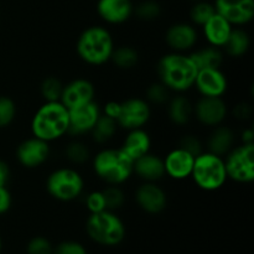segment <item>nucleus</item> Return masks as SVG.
I'll return each mask as SVG.
<instances>
[{
    "instance_id": "1",
    "label": "nucleus",
    "mask_w": 254,
    "mask_h": 254,
    "mask_svg": "<svg viewBox=\"0 0 254 254\" xmlns=\"http://www.w3.org/2000/svg\"><path fill=\"white\" fill-rule=\"evenodd\" d=\"M197 67L191 60L190 55L184 52H173L160 57L156 66L159 82L170 92L185 93L195 84Z\"/></svg>"
},
{
    "instance_id": "2",
    "label": "nucleus",
    "mask_w": 254,
    "mask_h": 254,
    "mask_svg": "<svg viewBox=\"0 0 254 254\" xmlns=\"http://www.w3.org/2000/svg\"><path fill=\"white\" fill-rule=\"evenodd\" d=\"M32 136L51 143L68 134V109L61 102H45L31 119Z\"/></svg>"
},
{
    "instance_id": "3",
    "label": "nucleus",
    "mask_w": 254,
    "mask_h": 254,
    "mask_svg": "<svg viewBox=\"0 0 254 254\" xmlns=\"http://www.w3.org/2000/svg\"><path fill=\"white\" fill-rule=\"evenodd\" d=\"M114 40L111 31L101 25H93L81 32L77 39L76 51L79 59L89 66H102L111 61Z\"/></svg>"
},
{
    "instance_id": "4",
    "label": "nucleus",
    "mask_w": 254,
    "mask_h": 254,
    "mask_svg": "<svg viewBox=\"0 0 254 254\" xmlns=\"http://www.w3.org/2000/svg\"><path fill=\"white\" fill-rule=\"evenodd\" d=\"M133 163L121 148H106L94 155L92 165L99 180L107 185L121 186L133 175Z\"/></svg>"
},
{
    "instance_id": "5",
    "label": "nucleus",
    "mask_w": 254,
    "mask_h": 254,
    "mask_svg": "<svg viewBox=\"0 0 254 254\" xmlns=\"http://www.w3.org/2000/svg\"><path fill=\"white\" fill-rule=\"evenodd\" d=\"M190 178H192L195 185L201 190L207 192L220 190L228 180L225 159L207 150H203L195 158Z\"/></svg>"
},
{
    "instance_id": "6",
    "label": "nucleus",
    "mask_w": 254,
    "mask_h": 254,
    "mask_svg": "<svg viewBox=\"0 0 254 254\" xmlns=\"http://www.w3.org/2000/svg\"><path fill=\"white\" fill-rule=\"evenodd\" d=\"M86 231L93 242L106 247L118 246L126 237V225L114 211L109 210L89 213Z\"/></svg>"
},
{
    "instance_id": "7",
    "label": "nucleus",
    "mask_w": 254,
    "mask_h": 254,
    "mask_svg": "<svg viewBox=\"0 0 254 254\" xmlns=\"http://www.w3.org/2000/svg\"><path fill=\"white\" fill-rule=\"evenodd\" d=\"M49 195L60 202H71L83 193L84 179L76 169L59 168L46 179Z\"/></svg>"
},
{
    "instance_id": "8",
    "label": "nucleus",
    "mask_w": 254,
    "mask_h": 254,
    "mask_svg": "<svg viewBox=\"0 0 254 254\" xmlns=\"http://www.w3.org/2000/svg\"><path fill=\"white\" fill-rule=\"evenodd\" d=\"M223 159L230 180L237 184H251L254 180V144L233 146Z\"/></svg>"
},
{
    "instance_id": "9",
    "label": "nucleus",
    "mask_w": 254,
    "mask_h": 254,
    "mask_svg": "<svg viewBox=\"0 0 254 254\" xmlns=\"http://www.w3.org/2000/svg\"><path fill=\"white\" fill-rule=\"evenodd\" d=\"M151 117V107L145 98L131 97L121 102V113L117 123L118 127L131 130V129L144 128Z\"/></svg>"
},
{
    "instance_id": "10",
    "label": "nucleus",
    "mask_w": 254,
    "mask_h": 254,
    "mask_svg": "<svg viewBox=\"0 0 254 254\" xmlns=\"http://www.w3.org/2000/svg\"><path fill=\"white\" fill-rule=\"evenodd\" d=\"M227 114L228 107L222 97H201L193 107V116L198 123L210 128L223 124Z\"/></svg>"
},
{
    "instance_id": "11",
    "label": "nucleus",
    "mask_w": 254,
    "mask_h": 254,
    "mask_svg": "<svg viewBox=\"0 0 254 254\" xmlns=\"http://www.w3.org/2000/svg\"><path fill=\"white\" fill-rule=\"evenodd\" d=\"M101 114V107L94 101L68 109V134L79 136L91 133Z\"/></svg>"
},
{
    "instance_id": "12",
    "label": "nucleus",
    "mask_w": 254,
    "mask_h": 254,
    "mask_svg": "<svg viewBox=\"0 0 254 254\" xmlns=\"http://www.w3.org/2000/svg\"><path fill=\"white\" fill-rule=\"evenodd\" d=\"M213 5L232 26H245L254 17V0H215Z\"/></svg>"
},
{
    "instance_id": "13",
    "label": "nucleus",
    "mask_w": 254,
    "mask_h": 254,
    "mask_svg": "<svg viewBox=\"0 0 254 254\" xmlns=\"http://www.w3.org/2000/svg\"><path fill=\"white\" fill-rule=\"evenodd\" d=\"M134 198L136 205L149 215H159L168 206L165 190L156 183L143 181V184H140L135 190Z\"/></svg>"
},
{
    "instance_id": "14",
    "label": "nucleus",
    "mask_w": 254,
    "mask_h": 254,
    "mask_svg": "<svg viewBox=\"0 0 254 254\" xmlns=\"http://www.w3.org/2000/svg\"><path fill=\"white\" fill-rule=\"evenodd\" d=\"M50 153V143L36 136H31L19 144L16 149V159L24 168L35 169L46 163Z\"/></svg>"
},
{
    "instance_id": "15",
    "label": "nucleus",
    "mask_w": 254,
    "mask_h": 254,
    "mask_svg": "<svg viewBox=\"0 0 254 254\" xmlns=\"http://www.w3.org/2000/svg\"><path fill=\"white\" fill-rule=\"evenodd\" d=\"M193 87L201 97H223L228 89V79L221 68L198 69Z\"/></svg>"
},
{
    "instance_id": "16",
    "label": "nucleus",
    "mask_w": 254,
    "mask_h": 254,
    "mask_svg": "<svg viewBox=\"0 0 254 254\" xmlns=\"http://www.w3.org/2000/svg\"><path fill=\"white\" fill-rule=\"evenodd\" d=\"M94 96H96V87L89 79L76 78L67 84H64L60 102L67 109H72L91 103L94 101Z\"/></svg>"
},
{
    "instance_id": "17",
    "label": "nucleus",
    "mask_w": 254,
    "mask_h": 254,
    "mask_svg": "<svg viewBox=\"0 0 254 254\" xmlns=\"http://www.w3.org/2000/svg\"><path fill=\"white\" fill-rule=\"evenodd\" d=\"M198 32L195 25L189 22H176L165 32V42L173 52H186L195 47Z\"/></svg>"
},
{
    "instance_id": "18",
    "label": "nucleus",
    "mask_w": 254,
    "mask_h": 254,
    "mask_svg": "<svg viewBox=\"0 0 254 254\" xmlns=\"http://www.w3.org/2000/svg\"><path fill=\"white\" fill-rule=\"evenodd\" d=\"M195 156L181 148H175L169 151L164 158L165 175L176 181L186 180L191 176Z\"/></svg>"
},
{
    "instance_id": "19",
    "label": "nucleus",
    "mask_w": 254,
    "mask_h": 254,
    "mask_svg": "<svg viewBox=\"0 0 254 254\" xmlns=\"http://www.w3.org/2000/svg\"><path fill=\"white\" fill-rule=\"evenodd\" d=\"M97 14L107 24L121 25L134 14V5L131 0H98Z\"/></svg>"
},
{
    "instance_id": "20",
    "label": "nucleus",
    "mask_w": 254,
    "mask_h": 254,
    "mask_svg": "<svg viewBox=\"0 0 254 254\" xmlns=\"http://www.w3.org/2000/svg\"><path fill=\"white\" fill-rule=\"evenodd\" d=\"M133 174L145 183H158L165 176L164 159L149 151L133 163Z\"/></svg>"
},
{
    "instance_id": "21",
    "label": "nucleus",
    "mask_w": 254,
    "mask_h": 254,
    "mask_svg": "<svg viewBox=\"0 0 254 254\" xmlns=\"http://www.w3.org/2000/svg\"><path fill=\"white\" fill-rule=\"evenodd\" d=\"M202 32L208 45L222 49L230 37L233 26L220 14L215 12L207 22L202 25Z\"/></svg>"
},
{
    "instance_id": "22",
    "label": "nucleus",
    "mask_w": 254,
    "mask_h": 254,
    "mask_svg": "<svg viewBox=\"0 0 254 254\" xmlns=\"http://www.w3.org/2000/svg\"><path fill=\"white\" fill-rule=\"evenodd\" d=\"M150 148L151 138L148 131L144 130V128L128 130V134L126 135L121 146L122 150L133 161L148 154L150 151Z\"/></svg>"
},
{
    "instance_id": "23",
    "label": "nucleus",
    "mask_w": 254,
    "mask_h": 254,
    "mask_svg": "<svg viewBox=\"0 0 254 254\" xmlns=\"http://www.w3.org/2000/svg\"><path fill=\"white\" fill-rule=\"evenodd\" d=\"M236 144V134L230 127L217 126L211 131L207 139V151L225 158Z\"/></svg>"
},
{
    "instance_id": "24",
    "label": "nucleus",
    "mask_w": 254,
    "mask_h": 254,
    "mask_svg": "<svg viewBox=\"0 0 254 254\" xmlns=\"http://www.w3.org/2000/svg\"><path fill=\"white\" fill-rule=\"evenodd\" d=\"M193 116V106L183 93L170 97L168 101V117L175 126H185Z\"/></svg>"
},
{
    "instance_id": "25",
    "label": "nucleus",
    "mask_w": 254,
    "mask_h": 254,
    "mask_svg": "<svg viewBox=\"0 0 254 254\" xmlns=\"http://www.w3.org/2000/svg\"><path fill=\"white\" fill-rule=\"evenodd\" d=\"M190 57L197 69L221 68L223 61H225V55H223L222 50L220 47L211 46V45L191 52Z\"/></svg>"
},
{
    "instance_id": "26",
    "label": "nucleus",
    "mask_w": 254,
    "mask_h": 254,
    "mask_svg": "<svg viewBox=\"0 0 254 254\" xmlns=\"http://www.w3.org/2000/svg\"><path fill=\"white\" fill-rule=\"evenodd\" d=\"M251 47V36L242 27H233L230 37L226 41L225 50L226 55L231 57H242L248 52Z\"/></svg>"
},
{
    "instance_id": "27",
    "label": "nucleus",
    "mask_w": 254,
    "mask_h": 254,
    "mask_svg": "<svg viewBox=\"0 0 254 254\" xmlns=\"http://www.w3.org/2000/svg\"><path fill=\"white\" fill-rule=\"evenodd\" d=\"M111 61L114 66L119 69H131L138 64L139 54L133 46L129 45H122V46L114 47L112 52Z\"/></svg>"
},
{
    "instance_id": "28",
    "label": "nucleus",
    "mask_w": 254,
    "mask_h": 254,
    "mask_svg": "<svg viewBox=\"0 0 254 254\" xmlns=\"http://www.w3.org/2000/svg\"><path fill=\"white\" fill-rule=\"evenodd\" d=\"M118 130V123L114 119L101 114V117L97 121L96 126L93 127L91 131L92 139L97 144H106L116 135Z\"/></svg>"
},
{
    "instance_id": "29",
    "label": "nucleus",
    "mask_w": 254,
    "mask_h": 254,
    "mask_svg": "<svg viewBox=\"0 0 254 254\" xmlns=\"http://www.w3.org/2000/svg\"><path fill=\"white\" fill-rule=\"evenodd\" d=\"M216 12L215 5L206 0L196 1L190 9V20L195 26H202Z\"/></svg>"
},
{
    "instance_id": "30",
    "label": "nucleus",
    "mask_w": 254,
    "mask_h": 254,
    "mask_svg": "<svg viewBox=\"0 0 254 254\" xmlns=\"http://www.w3.org/2000/svg\"><path fill=\"white\" fill-rule=\"evenodd\" d=\"M64 155H66L67 160L73 165H83L91 158V151L86 144L74 140L66 146Z\"/></svg>"
},
{
    "instance_id": "31",
    "label": "nucleus",
    "mask_w": 254,
    "mask_h": 254,
    "mask_svg": "<svg viewBox=\"0 0 254 254\" xmlns=\"http://www.w3.org/2000/svg\"><path fill=\"white\" fill-rule=\"evenodd\" d=\"M62 89L64 84L61 83V81L57 77L50 76L41 82L40 93L45 102H59L61 99Z\"/></svg>"
},
{
    "instance_id": "32",
    "label": "nucleus",
    "mask_w": 254,
    "mask_h": 254,
    "mask_svg": "<svg viewBox=\"0 0 254 254\" xmlns=\"http://www.w3.org/2000/svg\"><path fill=\"white\" fill-rule=\"evenodd\" d=\"M106 201V208L109 211H117L126 202V195L121 186L108 185L106 189L102 190Z\"/></svg>"
},
{
    "instance_id": "33",
    "label": "nucleus",
    "mask_w": 254,
    "mask_h": 254,
    "mask_svg": "<svg viewBox=\"0 0 254 254\" xmlns=\"http://www.w3.org/2000/svg\"><path fill=\"white\" fill-rule=\"evenodd\" d=\"M134 12L143 21H154L161 15V6L155 0H144L134 7Z\"/></svg>"
},
{
    "instance_id": "34",
    "label": "nucleus",
    "mask_w": 254,
    "mask_h": 254,
    "mask_svg": "<svg viewBox=\"0 0 254 254\" xmlns=\"http://www.w3.org/2000/svg\"><path fill=\"white\" fill-rule=\"evenodd\" d=\"M145 96L148 103L161 106V104L168 103V101L170 99V91L161 82H155L148 87Z\"/></svg>"
},
{
    "instance_id": "35",
    "label": "nucleus",
    "mask_w": 254,
    "mask_h": 254,
    "mask_svg": "<svg viewBox=\"0 0 254 254\" xmlns=\"http://www.w3.org/2000/svg\"><path fill=\"white\" fill-rule=\"evenodd\" d=\"M16 117V104L10 97L0 96V128H6Z\"/></svg>"
},
{
    "instance_id": "36",
    "label": "nucleus",
    "mask_w": 254,
    "mask_h": 254,
    "mask_svg": "<svg viewBox=\"0 0 254 254\" xmlns=\"http://www.w3.org/2000/svg\"><path fill=\"white\" fill-rule=\"evenodd\" d=\"M179 148L184 149L196 158L203 151V144L193 134H186V135L181 136L180 141H179Z\"/></svg>"
},
{
    "instance_id": "37",
    "label": "nucleus",
    "mask_w": 254,
    "mask_h": 254,
    "mask_svg": "<svg viewBox=\"0 0 254 254\" xmlns=\"http://www.w3.org/2000/svg\"><path fill=\"white\" fill-rule=\"evenodd\" d=\"M27 254H54V248L47 238L37 236L31 238L26 247Z\"/></svg>"
},
{
    "instance_id": "38",
    "label": "nucleus",
    "mask_w": 254,
    "mask_h": 254,
    "mask_svg": "<svg viewBox=\"0 0 254 254\" xmlns=\"http://www.w3.org/2000/svg\"><path fill=\"white\" fill-rule=\"evenodd\" d=\"M84 203H86V207L89 211V213H98L107 210L106 201H104V196L102 190L92 191V192L87 193L86 198H84Z\"/></svg>"
},
{
    "instance_id": "39",
    "label": "nucleus",
    "mask_w": 254,
    "mask_h": 254,
    "mask_svg": "<svg viewBox=\"0 0 254 254\" xmlns=\"http://www.w3.org/2000/svg\"><path fill=\"white\" fill-rule=\"evenodd\" d=\"M54 254H87V251L81 243L74 241H64L55 248Z\"/></svg>"
},
{
    "instance_id": "40",
    "label": "nucleus",
    "mask_w": 254,
    "mask_h": 254,
    "mask_svg": "<svg viewBox=\"0 0 254 254\" xmlns=\"http://www.w3.org/2000/svg\"><path fill=\"white\" fill-rule=\"evenodd\" d=\"M11 195L6 186H0V215H4L11 207Z\"/></svg>"
},
{
    "instance_id": "41",
    "label": "nucleus",
    "mask_w": 254,
    "mask_h": 254,
    "mask_svg": "<svg viewBox=\"0 0 254 254\" xmlns=\"http://www.w3.org/2000/svg\"><path fill=\"white\" fill-rule=\"evenodd\" d=\"M119 113H121V102H116V101L107 102L103 107V111H102V114L114 119V121L118 119Z\"/></svg>"
},
{
    "instance_id": "42",
    "label": "nucleus",
    "mask_w": 254,
    "mask_h": 254,
    "mask_svg": "<svg viewBox=\"0 0 254 254\" xmlns=\"http://www.w3.org/2000/svg\"><path fill=\"white\" fill-rule=\"evenodd\" d=\"M233 114H235L236 118L240 119V121H246V119H248L252 116V107H251V104L242 102V103L237 104V106L235 107Z\"/></svg>"
},
{
    "instance_id": "43",
    "label": "nucleus",
    "mask_w": 254,
    "mask_h": 254,
    "mask_svg": "<svg viewBox=\"0 0 254 254\" xmlns=\"http://www.w3.org/2000/svg\"><path fill=\"white\" fill-rule=\"evenodd\" d=\"M10 179V168L5 161L0 160V186H6Z\"/></svg>"
},
{
    "instance_id": "44",
    "label": "nucleus",
    "mask_w": 254,
    "mask_h": 254,
    "mask_svg": "<svg viewBox=\"0 0 254 254\" xmlns=\"http://www.w3.org/2000/svg\"><path fill=\"white\" fill-rule=\"evenodd\" d=\"M241 140L243 144H254V131L252 128H247L241 134Z\"/></svg>"
},
{
    "instance_id": "45",
    "label": "nucleus",
    "mask_w": 254,
    "mask_h": 254,
    "mask_svg": "<svg viewBox=\"0 0 254 254\" xmlns=\"http://www.w3.org/2000/svg\"><path fill=\"white\" fill-rule=\"evenodd\" d=\"M0 251H1V238H0Z\"/></svg>"
},
{
    "instance_id": "46",
    "label": "nucleus",
    "mask_w": 254,
    "mask_h": 254,
    "mask_svg": "<svg viewBox=\"0 0 254 254\" xmlns=\"http://www.w3.org/2000/svg\"><path fill=\"white\" fill-rule=\"evenodd\" d=\"M192 1H195V2H196V1H201V0H192Z\"/></svg>"
}]
</instances>
